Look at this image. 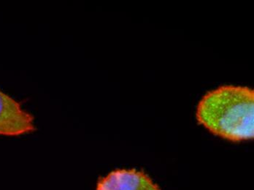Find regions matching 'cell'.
<instances>
[{
	"instance_id": "6da1fadb",
	"label": "cell",
	"mask_w": 254,
	"mask_h": 190,
	"mask_svg": "<svg viewBox=\"0 0 254 190\" xmlns=\"http://www.w3.org/2000/svg\"><path fill=\"white\" fill-rule=\"evenodd\" d=\"M196 119L212 133L231 141L253 139V89L229 85L207 92L198 104Z\"/></svg>"
},
{
	"instance_id": "7a4b0ae2",
	"label": "cell",
	"mask_w": 254,
	"mask_h": 190,
	"mask_svg": "<svg viewBox=\"0 0 254 190\" xmlns=\"http://www.w3.org/2000/svg\"><path fill=\"white\" fill-rule=\"evenodd\" d=\"M35 129L33 117L18 101L0 90V135H24Z\"/></svg>"
},
{
	"instance_id": "3957f363",
	"label": "cell",
	"mask_w": 254,
	"mask_h": 190,
	"mask_svg": "<svg viewBox=\"0 0 254 190\" xmlns=\"http://www.w3.org/2000/svg\"><path fill=\"white\" fill-rule=\"evenodd\" d=\"M97 190H160L146 174L136 170H116L102 178Z\"/></svg>"
}]
</instances>
